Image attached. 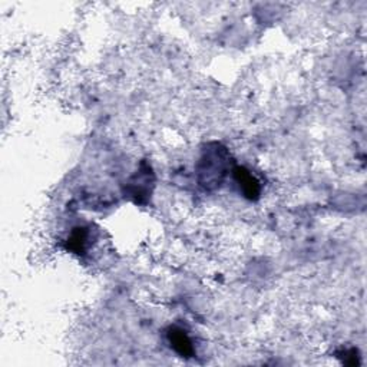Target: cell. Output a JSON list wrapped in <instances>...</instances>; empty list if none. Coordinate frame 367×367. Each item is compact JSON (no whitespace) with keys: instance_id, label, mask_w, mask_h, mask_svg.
<instances>
[{"instance_id":"3957f363","label":"cell","mask_w":367,"mask_h":367,"mask_svg":"<svg viewBox=\"0 0 367 367\" xmlns=\"http://www.w3.org/2000/svg\"><path fill=\"white\" fill-rule=\"evenodd\" d=\"M234 180L237 181L241 192L250 201H257L261 195V185L258 180L246 168V167H234L233 168Z\"/></svg>"},{"instance_id":"6da1fadb","label":"cell","mask_w":367,"mask_h":367,"mask_svg":"<svg viewBox=\"0 0 367 367\" xmlns=\"http://www.w3.org/2000/svg\"><path fill=\"white\" fill-rule=\"evenodd\" d=\"M231 167V155L223 143L209 142L205 145L197 164L198 184L205 191H215L223 185Z\"/></svg>"},{"instance_id":"5b68a950","label":"cell","mask_w":367,"mask_h":367,"mask_svg":"<svg viewBox=\"0 0 367 367\" xmlns=\"http://www.w3.org/2000/svg\"><path fill=\"white\" fill-rule=\"evenodd\" d=\"M89 246V231L87 229H75L67 240V248L75 254H84Z\"/></svg>"},{"instance_id":"277c9868","label":"cell","mask_w":367,"mask_h":367,"mask_svg":"<svg viewBox=\"0 0 367 367\" xmlns=\"http://www.w3.org/2000/svg\"><path fill=\"white\" fill-rule=\"evenodd\" d=\"M167 339H168V343H170L171 349L177 354H180L181 357L190 358V357L194 356L195 349H194L192 340L184 329H181L178 326L170 327L168 332H167Z\"/></svg>"},{"instance_id":"7a4b0ae2","label":"cell","mask_w":367,"mask_h":367,"mask_svg":"<svg viewBox=\"0 0 367 367\" xmlns=\"http://www.w3.org/2000/svg\"><path fill=\"white\" fill-rule=\"evenodd\" d=\"M154 188H155L154 170H153L151 164L142 161L139 164V168L136 170V172L125 182L124 194L132 202L145 205L150 202Z\"/></svg>"}]
</instances>
